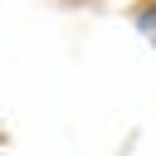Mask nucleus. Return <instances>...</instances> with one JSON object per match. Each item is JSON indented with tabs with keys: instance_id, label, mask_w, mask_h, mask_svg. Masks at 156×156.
Wrapping results in <instances>:
<instances>
[{
	"instance_id": "f257e3e1",
	"label": "nucleus",
	"mask_w": 156,
	"mask_h": 156,
	"mask_svg": "<svg viewBox=\"0 0 156 156\" xmlns=\"http://www.w3.org/2000/svg\"><path fill=\"white\" fill-rule=\"evenodd\" d=\"M141 29H146V34H156V10H146V15H141Z\"/></svg>"
}]
</instances>
